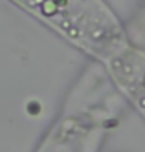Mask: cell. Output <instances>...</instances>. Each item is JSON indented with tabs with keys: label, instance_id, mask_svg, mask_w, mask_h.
<instances>
[{
	"label": "cell",
	"instance_id": "cell-1",
	"mask_svg": "<svg viewBox=\"0 0 145 152\" xmlns=\"http://www.w3.org/2000/svg\"><path fill=\"white\" fill-rule=\"evenodd\" d=\"M29 11L57 26L70 39L96 46L107 33L103 26V11L92 0H17Z\"/></svg>",
	"mask_w": 145,
	"mask_h": 152
}]
</instances>
